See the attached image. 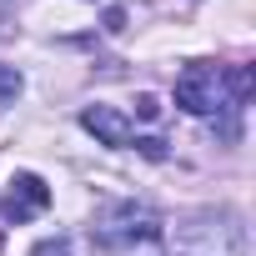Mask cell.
I'll return each mask as SVG.
<instances>
[{
  "mask_svg": "<svg viewBox=\"0 0 256 256\" xmlns=\"http://www.w3.org/2000/svg\"><path fill=\"white\" fill-rule=\"evenodd\" d=\"M136 116H141V120H156V116H161V100H156L151 90H146V96H136Z\"/></svg>",
  "mask_w": 256,
  "mask_h": 256,
  "instance_id": "52a82bcc",
  "label": "cell"
},
{
  "mask_svg": "<svg viewBox=\"0 0 256 256\" xmlns=\"http://www.w3.org/2000/svg\"><path fill=\"white\" fill-rule=\"evenodd\" d=\"M176 256H241L246 251V226L231 211H191L171 231Z\"/></svg>",
  "mask_w": 256,
  "mask_h": 256,
  "instance_id": "7a4b0ae2",
  "label": "cell"
},
{
  "mask_svg": "<svg viewBox=\"0 0 256 256\" xmlns=\"http://www.w3.org/2000/svg\"><path fill=\"white\" fill-rule=\"evenodd\" d=\"M0 246H6V226H0Z\"/></svg>",
  "mask_w": 256,
  "mask_h": 256,
  "instance_id": "30bf717a",
  "label": "cell"
},
{
  "mask_svg": "<svg viewBox=\"0 0 256 256\" xmlns=\"http://www.w3.org/2000/svg\"><path fill=\"white\" fill-rule=\"evenodd\" d=\"M16 96H20V70L16 66H0V110L16 106Z\"/></svg>",
  "mask_w": 256,
  "mask_h": 256,
  "instance_id": "8992f818",
  "label": "cell"
},
{
  "mask_svg": "<svg viewBox=\"0 0 256 256\" xmlns=\"http://www.w3.org/2000/svg\"><path fill=\"white\" fill-rule=\"evenodd\" d=\"M36 256H70V241H66V236H56V241H40V246H36Z\"/></svg>",
  "mask_w": 256,
  "mask_h": 256,
  "instance_id": "9c48e42d",
  "label": "cell"
},
{
  "mask_svg": "<svg viewBox=\"0 0 256 256\" xmlns=\"http://www.w3.org/2000/svg\"><path fill=\"white\" fill-rule=\"evenodd\" d=\"M80 126L100 141V146H131V120H126L116 106H86Z\"/></svg>",
  "mask_w": 256,
  "mask_h": 256,
  "instance_id": "5b68a950",
  "label": "cell"
},
{
  "mask_svg": "<svg viewBox=\"0 0 256 256\" xmlns=\"http://www.w3.org/2000/svg\"><path fill=\"white\" fill-rule=\"evenodd\" d=\"M50 206V186L36 176V171H16L10 176V186H6V196H0V216L6 221H30V216H40Z\"/></svg>",
  "mask_w": 256,
  "mask_h": 256,
  "instance_id": "277c9868",
  "label": "cell"
},
{
  "mask_svg": "<svg viewBox=\"0 0 256 256\" xmlns=\"http://www.w3.org/2000/svg\"><path fill=\"white\" fill-rule=\"evenodd\" d=\"M176 106L191 110V116H216L231 106V90H226V70L211 66V60H196L176 76Z\"/></svg>",
  "mask_w": 256,
  "mask_h": 256,
  "instance_id": "3957f363",
  "label": "cell"
},
{
  "mask_svg": "<svg viewBox=\"0 0 256 256\" xmlns=\"http://www.w3.org/2000/svg\"><path fill=\"white\" fill-rule=\"evenodd\" d=\"M136 146H141L146 161H161V156H166V141H161V136H146V141H136Z\"/></svg>",
  "mask_w": 256,
  "mask_h": 256,
  "instance_id": "ba28073f",
  "label": "cell"
},
{
  "mask_svg": "<svg viewBox=\"0 0 256 256\" xmlns=\"http://www.w3.org/2000/svg\"><path fill=\"white\" fill-rule=\"evenodd\" d=\"M90 236H96L110 256H151V251L166 241V221H161L151 206L120 201V206H110V211L90 226Z\"/></svg>",
  "mask_w": 256,
  "mask_h": 256,
  "instance_id": "6da1fadb",
  "label": "cell"
}]
</instances>
